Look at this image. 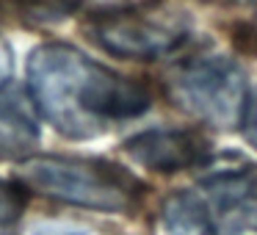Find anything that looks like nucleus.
I'll return each instance as SVG.
<instances>
[{
    "label": "nucleus",
    "mask_w": 257,
    "mask_h": 235,
    "mask_svg": "<svg viewBox=\"0 0 257 235\" xmlns=\"http://www.w3.org/2000/svg\"><path fill=\"white\" fill-rule=\"evenodd\" d=\"M28 89L47 122L69 139H94L111 122L150 111V91L141 83L61 42L31 53Z\"/></svg>",
    "instance_id": "nucleus-1"
},
{
    "label": "nucleus",
    "mask_w": 257,
    "mask_h": 235,
    "mask_svg": "<svg viewBox=\"0 0 257 235\" xmlns=\"http://www.w3.org/2000/svg\"><path fill=\"white\" fill-rule=\"evenodd\" d=\"M163 221L174 235L257 232V166L213 172L194 188L169 196Z\"/></svg>",
    "instance_id": "nucleus-2"
},
{
    "label": "nucleus",
    "mask_w": 257,
    "mask_h": 235,
    "mask_svg": "<svg viewBox=\"0 0 257 235\" xmlns=\"http://www.w3.org/2000/svg\"><path fill=\"white\" fill-rule=\"evenodd\" d=\"M23 185L58 202L102 213H122L139 202L141 183L122 166L97 158L42 155L20 166Z\"/></svg>",
    "instance_id": "nucleus-3"
},
{
    "label": "nucleus",
    "mask_w": 257,
    "mask_h": 235,
    "mask_svg": "<svg viewBox=\"0 0 257 235\" xmlns=\"http://www.w3.org/2000/svg\"><path fill=\"white\" fill-rule=\"evenodd\" d=\"M166 91L177 108L218 130L240 128L251 94L243 69L227 56H194L174 64Z\"/></svg>",
    "instance_id": "nucleus-4"
},
{
    "label": "nucleus",
    "mask_w": 257,
    "mask_h": 235,
    "mask_svg": "<svg viewBox=\"0 0 257 235\" xmlns=\"http://www.w3.org/2000/svg\"><path fill=\"white\" fill-rule=\"evenodd\" d=\"M188 20L161 9H119L91 20L89 34L105 53L152 61L174 53L188 39Z\"/></svg>",
    "instance_id": "nucleus-5"
},
{
    "label": "nucleus",
    "mask_w": 257,
    "mask_h": 235,
    "mask_svg": "<svg viewBox=\"0 0 257 235\" xmlns=\"http://www.w3.org/2000/svg\"><path fill=\"white\" fill-rule=\"evenodd\" d=\"M130 161L161 174L205 166L210 161V141L196 130H144L124 141Z\"/></svg>",
    "instance_id": "nucleus-6"
},
{
    "label": "nucleus",
    "mask_w": 257,
    "mask_h": 235,
    "mask_svg": "<svg viewBox=\"0 0 257 235\" xmlns=\"http://www.w3.org/2000/svg\"><path fill=\"white\" fill-rule=\"evenodd\" d=\"M39 141V125L17 94H0V161L25 158Z\"/></svg>",
    "instance_id": "nucleus-7"
},
{
    "label": "nucleus",
    "mask_w": 257,
    "mask_h": 235,
    "mask_svg": "<svg viewBox=\"0 0 257 235\" xmlns=\"http://www.w3.org/2000/svg\"><path fill=\"white\" fill-rule=\"evenodd\" d=\"M25 207V194L20 185L0 180V235H14Z\"/></svg>",
    "instance_id": "nucleus-8"
},
{
    "label": "nucleus",
    "mask_w": 257,
    "mask_h": 235,
    "mask_svg": "<svg viewBox=\"0 0 257 235\" xmlns=\"http://www.w3.org/2000/svg\"><path fill=\"white\" fill-rule=\"evenodd\" d=\"M240 133H243V139L257 150V89L249 94V102H246V113H243V122H240Z\"/></svg>",
    "instance_id": "nucleus-9"
},
{
    "label": "nucleus",
    "mask_w": 257,
    "mask_h": 235,
    "mask_svg": "<svg viewBox=\"0 0 257 235\" xmlns=\"http://www.w3.org/2000/svg\"><path fill=\"white\" fill-rule=\"evenodd\" d=\"M14 72V56H12V47H9L6 39H0V89L9 83Z\"/></svg>",
    "instance_id": "nucleus-10"
},
{
    "label": "nucleus",
    "mask_w": 257,
    "mask_h": 235,
    "mask_svg": "<svg viewBox=\"0 0 257 235\" xmlns=\"http://www.w3.org/2000/svg\"><path fill=\"white\" fill-rule=\"evenodd\" d=\"M36 235H86V229L67 227V224H47V227L36 229Z\"/></svg>",
    "instance_id": "nucleus-11"
},
{
    "label": "nucleus",
    "mask_w": 257,
    "mask_h": 235,
    "mask_svg": "<svg viewBox=\"0 0 257 235\" xmlns=\"http://www.w3.org/2000/svg\"><path fill=\"white\" fill-rule=\"evenodd\" d=\"M254 23H257V17H254Z\"/></svg>",
    "instance_id": "nucleus-12"
}]
</instances>
